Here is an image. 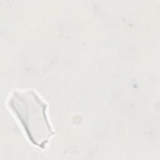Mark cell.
<instances>
[{
    "label": "cell",
    "mask_w": 160,
    "mask_h": 160,
    "mask_svg": "<svg viewBox=\"0 0 160 160\" xmlns=\"http://www.w3.org/2000/svg\"><path fill=\"white\" fill-rule=\"evenodd\" d=\"M11 106L29 139L39 146L46 144L52 132L46 119L45 103L34 92L29 91L14 93Z\"/></svg>",
    "instance_id": "cell-1"
}]
</instances>
